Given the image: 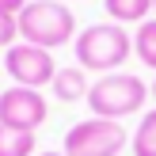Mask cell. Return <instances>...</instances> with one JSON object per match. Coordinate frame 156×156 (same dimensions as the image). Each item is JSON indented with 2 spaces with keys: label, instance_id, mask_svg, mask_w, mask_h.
Wrapping results in <instances>:
<instances>
[{
  "label": "cell",
  "instance_id": "2e32d148",
  "mask_svg": "<svg viewBox=\"0 0 156 156\" xmlns=\"http://www.w3.org/2000/svg\"><path fill=\"white\" fill-rule=\"evenodd\" d=\"M152 12H156V0H152Z\"/></svg>",
  "mask_w": 156,
  "mask_h": 156
},
{
  "label": "cell",
  "instance_id": "4fadbf2b",
  "mask_svg": "<svg viewBox=\"0 0 156 156\" xmlns=\"http://www.w3.org/2000/svg\"><path fill=\"white\" fill-rule=\"evenodd\" d=\"M27 4H30V0H0V12H8V15H19Z\"/></svg>",
  "mask_w": 156,
  "mask_h": 156
},
{
  "label": "cell",
  "instance_id": "3957f363",
  "mask_svg": "<svg viewBox=\"0 0 156 156\" xmlns=\"http://www.w3.org/2000/svg\"><path fill=\"white\" fill-rule=\"evenodd\" d=\"M149 91L152 88L141 84V76L111 73V76H99V80L88 88V107H91L95 118L118 122V118H126V114H137V111H141Z\"/></svg>",
  "mask_w": 156,
  "mask_h": 156
},
{
  "label": "cell",
  "instance_id": "7c38bea8",
  "mask_svg": "<svg viewBox=\"0 0 156 156\" xmlns=\"http://www.w3.org/2000/svg\"><path fill=\"white\" fill-rule=\"evenodd\" d=\"M15 34H19V15L0 12V46H4V50H12V46H15Z\"/></svg>",
  "mask_w": 156,
  "mask_h": 156
},
{
  "label": "cell",
  "instance_id": "8fae6325",
  "mask_svg": "<svg viewBox=\"0 0 156 156\" xmlns=\"http://www.w3.org/2000/svg\"><path fill=\"white\" fill-rule=\"evenodd\" d=\"M133 53L145 61L149 69H156V19H145L133 34Z\"/></svg>",
  "mask_w": 156,
  "mask_h": 156
},
{
  "label": "cell",
  "instance_id": "5bb4252c",
  "mask_svg": "<svg viewBox=\"0 0 156 156\" xmlns=\"http://www.w3.org/2000/svg\"><path fill=\"white\" fill-rule=\"evenodd\" d=\"M42 156H65V152H42Z\"/></svg>",
  "mask_w": 156,
  "mask_h": 156
},
{
  "label": "cell",
  "instance_id": "7a4b0ae2",
  "mask_svg": "<svg viewBox=\"0 0 156 156\" xmlns=\"http://www.w3.org/2000/svg\"><path fill=\"white\" fill-rule=\"evenodd\" d=\"M19 34L30 46L57 50L65 42H76V15L61 0H30L19 12Z\"/></svg>",
  "mask_w": 156,
  "mask_h": 156
},
{
  "label": "cell",
  "instance_id": "30bf717a",
  "mask_svg": "<svg viewBox=\"0 0 156 156\" xmlns=\"http://www.w3.org/2000/svg\"><path fill=\"white\" fill-rule=\"evenodd\" d=\"M133 156H156V111H149L133 129Z\"/></svg>",
  "mask_w": 156,
  "mask_h": 156
},
{
  "label": "cell",
  "instance_id": "8992f818",
  "mask_svg": "<svg viewBox=\"0 0 156 156\" xmlns=\"http://www.w3.org/2000/svg\"><path fill=\"white\" fill-rule=\"evenodd\" d=\"M42 122H46V99H42V91L19 88V84L8 88V91H0V126L30 129V133H34Z\"/></svg>",
  "mask_w": 156,
  "mask_h": 156
},
{
  "label": "cell",
  "instance_id": "9a60e30c",
  "mask_svg": "<svg viewBox=\"0 0 156 156\" xmlns=\"http://www.w3.org/2000/svg\"><path fill=\"white\" fill-rule=\"evenodd\" d=\"M152 95H156V80H152Z\"/></svg>",
  "mask_w": 156,
  "mask_h": 156
},
{
  "label": "cell",
  "instance_id": "5b68a950",
  "mask_svg": "<svg viewBox=\"0 0 156 156\" xmlns=\"http://www.w3.org/2000/svg\"><path fill=\"white\" fill-rule=\"evenodd\" d=\"M4 69H8V76H12L19 88H34V91L57 76V65H53L50 50H42V46H30V42L12 46V50L4 53Z\"/></svg>",
  "mask_w": 156,
  "mask_h": 156
},
{
  "label": "cell",
  "instance_id": "277c9868",
  "mask_svg": "<svg viewBox=\"0 0 156 156\" xmlns=\"http://www.w3.org/2000/svg\"><path fill=\"white\" fill-rule=\"evenodd\" d=\"M129 133L122 129V122L107 118H84L65 133V156H118L126 149Z\"/></svg>",
  "mask_w": 156,
  "mask_h": 156
},
{
  "label": "cell",
  "instance_id": "6da1fadb",
  "mask_svg": "<svg viewBox=\"0 0 156 156\" xmlns=\"http://www.w3.org/2000/svg\"><path fill=\"white\" fill-rule=\"evenodd\" d=\"M73 46H76V65L80 69L111 76L118 65L129 61L133 38H129L126 27H118V23H95V27H84Z\"/></svg>",
  "mask_w": 156,
  "mask_h": 156
},
{
  "label": "cell",
  "instance_id": "ba28073f",
  "mask_svg": "<svg viewBox=\"0 0 156 156\" xmlns=\"http://www.w3.org/2000/svg\"><path fill=\"white\" fill-rule=\"evenodd\" d=\"M111 23H145L152 12V0H103Z\"/></svg>",
  "mask_w": 156,
  "mask_h": 156
},
{
  "label": "cell",
  "instance_id": "52a82bcc",
  "mask_svg": "<svg viewBox=\"0 0 156 156\" xmlns=\"http://www.w3.org/2000/svg\"><path fill=\"white\" fill-rule=\"evenodd\" d=\"M88 76H84L80 65H69V69H57V76L50 80V91L53 99H61V103H76V99H88Z\"/></svg>",
  "mask_w": 156,
  "mask_h": 156
},
{
  "label": "cell",
  "instance_id": "9c48e42d",
  "mask_svg": "<svg viewBox=\"0 0 156 156\" xmlns=\"http://www.w3.org/2000/svg\"><path fill=\"white\" fill-rule=\"evenodd\" d=\"M34 133L30 129H12L0 126V156H34Z\"/></svg>",
  "mask_w": 156,
  "mask_h": 156
}]
</instances>
